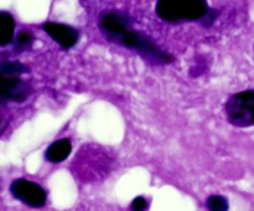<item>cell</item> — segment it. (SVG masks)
Here are the masks:
<instances>
[{
  "label": "cell",
  "mask_w": 254,
  "mask_h": 211,
  "mask_svg": "<svg viewBox=\"0 0 254 211\" xmlns=\"http://www.w3.org/2000/svg\"><path fill=\"white\" fill-rule=\"evenodd\" d=\"M155 11L164 21L202 20L210 11L207 0H158Z\"/></svg>",
  "instance_id": "obj_1"
},
{
  "label": "cell",
  "mask_w": 254,
  "mask_h": 211,
  "mask_svg": "<svg viewBox=\"0 0 254 211\" xmlns=\"http://www.w3.org/2000/svg\"><path fill=\"white\" fill-rule=\"evenodd\" d=\"M113 42L123 45L124 47L135 50V51H138L143 56L149 57L150 60H154V61L159 62V64H170L173 61L171 55L159 49L151 40L143 36V35L139 34L138 31L133 30L131 27H128L126 31L122 32Z\"/></svg>",
  "instance_id": "obj_2"
},
{
  "label": "cell",
  "mask_w": 254,
  "mask_h": 211,
  "mask_svg": "<svg viewBox=\"0 0 254 211\" xmlns=\"http://www.w3.org/2000/svg\"><path fill=\"white\" fill-rule=\"evenodd\" d=\"M226 114L228 122L233 126H254V89L233 94L226 103Z\"/></svg>",
  "instance_id": "obj_3"
},
{
  "label": "cell",
  "mask_w": 254,
  "mask_h": 211,
  "mask_svg": "<svg viewBox=\"0 0 254 211\" xmlns=\"http://www.w3.org/2000/svg\"><path fill=\"white\" fill-rule=\"evenodd\" d=\"M10 193L15 199L31 208H41L46 204L47 194L41 185L26 179H16L10 185Z\"/></svg>",
  "instance_id": "obj_4"
},
{
  "label": "cell",
  "mask_w": 254,
  "mask_h": 211,
  "mask_svg": "<svg viewBox=\"0 0 254 211\" xmlns=\"http://www.w3.org/2000/svg\"><path fill=\"white\" fill-rule=\"evenodd\" d=\"M30 87L19 74H7L0 72V102H22L29 97Z\"/></svg>",
  "instance_id": "obj_5"
},
{
  "label": "cell",
  "mask_w": 254,
  "mask_h": 211,
  "mask_svg": "<svg viewBox=\"0 0 254 211\" xmlns=\"http://www.w3.org/2000/svg\"><path fill=\"white\" fill-rule=\"evenodd\" d=\"M44 30L52 40H55L64 50L72 49L78 41V31L68 25L50 21L44 25Z\"/></svg>",
  "instance_id": "obj_6"
},
{
  "label": "cell",
  "mask_w": 254,
  "mask_h": 211,
  "mask_svg": "<svg viewBox=\"0 0 254 211\" xmlns=\"http://www.w3.org/2000/svg\"><path fill=\"white\" fill-rule=\"evenodd\" d=\"M99 27L106 37L111 41H114L123 31L130 27V21L127 16L119 12L111 11L102 15L99 20Z\"/></svg>",
  "instance_id": "obj_7"
},
{
  "label": "cell",
  "mask_w": 254,
  "mask_h": 211,
  "mask_svg": "<svg viewBox=\"0 0 254 211\" xmlns=\"http://www.w3.org/2000/svg\"><path fill=\"white\" fill-rule=\"evenodd\" d=\"M72 143L68 138H62L52 143L46 150V159L51 163H61L71 154Z\"/></svg>",
  "instance_id": "obj_8"
},
{
  "label": "cell",
  "mask_w": 254,
  "mask_h": 211,
  "mask_svg": "<svg viewBox=\"0 0 254 211\" xmlns=\"http://www.w3.org/2000/svg\"><path fill=\"white\" fill-rule=\"evenodd\" d=\"M15 20L11 14L0 11V47L9 45L14 39Z\"/></svg>",
  "instance_id": "obj_9"
},
{
  "label": "cell",
  "mask_w": 254,
  "mask_h": 211,
  "mask_svg": "<svg viewBox=\"0 0 254 211\" xmlns=\"http://www.w3.org/2000/svg\"><path fill=\"white\" fill-rule=\"evenodd\" d=\"M206 206L212 211L228 210V200L222 195H211L206 200Z\"/></svg>",
  "instance_id": "obj_10"
},
{
  "label": "cell",
  "mask_w": 254,
  "mask_h": 211,
  "mask_svg": "<svg viewBox=\"0 0 254 211\" xmlns=\"http://www.w3.org/2000/svg\"><path fill=\"white\" fill-rule=\"evenodd\" d=\"M0 72L7 74H21L25 72V67L19 62L5 61L0 64Z\"/></svg>",
  "instance_id": "obj_11"
},
{
  "label": "cell",
  "mask_w": 254,
  "mask_h": 211,
  "mask_svg": "<svg viewBox=\"0 0 254 211\" xmlns=\"http://www.w3.org/2000/svg\"><path fill=\"white\" fill-rule=\"evenodd\" d=\"M32 44V35L27 31H21L16 37V45L20 50L26 49Z\"/></svg>",
  "instance_id": "obj_12"
},
{
  "label": "cell",
  "mask_w": 254,
  "mask_h": 211,
  "mask_svg": "<svg viewBox=\"0 0 254 211\" xmlns=\"http://www.w3.org/2000/svg\"><path fill=\"white\" fill-rule=\"evenodd\" d=\"M146 208H148V201H146V199L144 198V196H138V198L134 199L133 203H131V209H133V210L141 211L145 210Z\"/></svg>",
  "instance_id": "obj_13"
},
{
  "label": "cell",
  "mask_w": 254,
  "mask_h": 211,
  "mask_svg": "<svg viewBox=\"0 0 254 211\" xmlns=\"http://www.w3.org/2000/svg\"><path fill=\"white\" fill-rule=\"evenodd\" d=\"M0 129H1V118H0Z\"/></svg>",
  "instance_id": "obj_14"
}]
</instances>
